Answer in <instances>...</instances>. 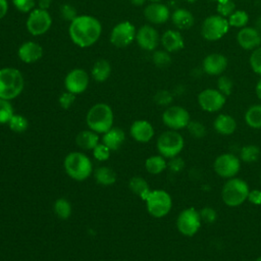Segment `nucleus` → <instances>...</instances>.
<instances>
[{"mask_svg":"<svg viewBox=\"0 0 261 261\" xmlns=\"http://www.w3.org/2000/svg\"><path fill=\"white\" fill-rule=\"evenodd\" d=\"M102 34V24L98 18L89 14L77 15L69 24L68 35L73 44L81 48L94 45Z\"/></svg>","mask_w":261,"mask_h":261,"instance_id":"f257e3e1","label":"nucleus"},{"mask_svg":"<svg viewBox=\"0 0 261 261\" xmlns=\"http://www.w3.org/2000/svg\"><path fill=\"white\" fill-rule=\"evenodd\" d=\"M24 87V79L20 70L13 67L0 68V98L13 100L18 97Z\"/></svg>","mask_w":261,"mask_h":261,"instance_id":"f03ea898","label":"nucleus"},{"mask_svg":"<svg viewBox=\"0 0 261 261\" xmlns=\"http://www.w3.org/2000/svg\"><path fill=\"white\" fill-rule=\"evenodd\" d=\"M113 111L106 103H97L93 105L86 116L87 125L91 130L97 134H105L113 125Z\"/></svg>","mask_w":261,"mask_h":261,"instance_id":"7ed1b4c3","label":"nucleus"},{"mask_svg":"<svg viewBox=\"0 0 261 261\" xmlns=\"http://www.w3.org/2000/svg\"><path fill=\"white\" fill-rule=\"evenodd\" d=\"M63 164L66 174L74 180H85L93 172L91 159L82 152H71L67 154Z\"/></svg>","mask_w":261,"mask_h":261,"instance_id":"20e7f679","label":"nucleus"},{"mask_svg":"<svg viewBox=\"0 0 261 261\" xmlns=\"http://www.w3.org/2000/svg\"><path fill=\"white\" fill-rule=\"evenodd\" d=\"M250 189L248 184L239 177L228 178L221 190V199L225 205L237 207L243 204L249 195Z\"/></svg>","mask_w":261,"mask_h":261,"instance_id":"39448f33","label":"nucleus"},{"mask_svg":"<svg viewBox=\"0 0 261 261\" xmlns=\"http://www.w3.org/2000/svg\"><path fill=\"white\" fill-rule=\"evenodd\" d=\"M145 202L147 211L155 218L166 216L172 207L171 197L164 190H151Z\"/></svg>","mask_w":261,"mask_h":261,"instance_id":"423d86ee","label":"nucleus"},{"mask_svg":"<svg viewBox=\"0 0 261 261\" xmlns=\"http://www.w3.org/2000/svg\"><path fill=\"white\" fill-rule=\"evenodd\" d=\"M185 141L176 130L163 132L157 139L156 147L161 156L164 158L176 157L184 149Z\"/></svg>","mask_w":261,"mask_h":261,"instance_id":"0eeeda50","label":"nucleus"},{"mask_svg":"<svg viewBox=\"0 0 261 261\" xmlns=\"http://www.w3.org/2000/svg\"><path fill=\"white\" fill-rule=\"evenodd\" d=\"M229 28L227 18L219 14H212L207 16L202 22L201 35L205 40L215 42L223 38L227 34Z\"/></svg>","mask_w":261,"mask_h":261,"instance_id":"6e6552de","label":"nucleus"},{"mask_svg":"<svg viewBox=\"0 0 261 261\" xmlns=\"http://www.w3.org/2000/svg\"><path fill=\"white\" fill-rule=\"evenodd\" d=\"M52 25V17L48 10L35 8L29 13L25 27L32 36L38 37L46 34Z\"/></svg>","mask_w":261,"mask_h":261,"instance_id":"1a4fd4ad","label":"nucleus"},{"mask_svg":"<svg viewBox=\"0 0 261 261\" xmlns=\"http://www.w3.org/2000/svg\"><path fill=\"white\" fill-rule=\"evenodd\" d=\"M201 223L202 219L200 216V212L194 207L184 209L178 214L176 219L177 230L186 237L195 236L200 229Z\"/></svg>","mask_w":261,"mask_h":261,"instance_id":"9d476101","label":"nucleus"},{"mask_svg":"<svg viewBox=\"0 0 261 261\" xmlns=\"http://www.w3.org/2000/svg\"><path fill=\"white\" fill-rule=\"evenodd\" d=\"M137 30L135 25L123 20L116 23L110 33V43L116 48H125L136 40Z\"/></svg>","mask_w":261,"mask_h":261,"instance_id":"9b49d317","label":"nucleus"},{"mask_svg":"<svg viewBox=\"0 0 261 261\" xmlns=\"http://www.w3.org/2000/svg\"><path fill=\"white\" fill-rule=\"evenodd\" d=\"M163 123L172 130L182 129L191 121L189 111L181 106H169L162 113Z\"/></svg>","mask_w":261,"mask_h":261,"instance_id":"f8f14e48","label":"nucleus"},{"mask_svg":"<svg viewBox=\"0 0 261 261\" xmlns=\"http://www.w3.org/2000/svg\"><path fill=\"white\" fill-rule=\"evenodd\" d=\"M214 171L223 178H231L234 177L241 168L240 159L231 154L224 153L216 157L213 163Z\"/></svg>","mask_w":261,"mask_h":261,"instance_id":"ddd939ff","label":"nucleus"},{"mask_svg":"<svg viewBox=\"0 0 261 261\" xmlns=\"http://www.w3.org/2000/svg\"><path fill=\"white\" fill-rule=\"evenodd\" d=\"M226 102V97L217 89L208 88L198 95L199 106L206 112H216L220 110Z\"/></svg>","mask_w":261,"mask_h":261,"instance_id":"4468645a","label":"nucleus"},{"mask_svg":"<svg viewBox=\"0 0 261 261\" xmlns=\"http://www.w3.org/2000/svg\"><path fill=\"white\" fill-rule=\"evenodd\" d=\"M90 77L88 72L83 68L71 69L64 79V87L67 92L74 95L84 93L89 86Z\"/></svg>","mask_w":261,"mask_h":261,"instance_id":"2eb2a0df","label":"nucleus"},{"mask_svg":"<svg viewBox=\"0 0 261 261\" xmlns=\"http://www.w3.org/2000/svg\"><path fill=\"white\" fill-rule=\"evenodd\" d=\"M136 41L141 49L154 51L160 42V37L155 28L150 24H144L137 31Z\"/></svg>","mask_w":261,"mask_h":261,"instance_id":"dca6fc26","label":"nucleus"},{"mask_svg":"<svg viewBox=\"0 0 261 261\" xmlns=\"http://www.w3.org/2000/svg\"><path fill=\"white\" fill-rule=\"evenodd\" d=\"M237 41L244 50L253 51L261 46V33L254 27H245L237 34Z\"/></svg>","mask_w":261,"mask_h":261,"instance_id":"f3484780","label":"nucleus"},{"mask_svg":"<svg viewBox=\"0 0 261 261\" xmlns=\"http://www.w3.org/2000/svg\"><path fill=\"white\" fill-rule=\"evenodd\" d=\"M169 8L161 2H151L144 9L145 18L153 24H162L170 18Z\"/></svg>","mask_w":261,"mask_h":261,"instance_id":"a211bd4d","label":"nucleus"},{"mask_svg":"<svg viewBox=\"0 0 261 261\" xmlns=\"http://www.w3.org/2000/svg\"><path fill=\"white\" fill-rule=\"evenodd\" d=\"M227 65L228 60L221 53H210L202 62L203 70L209 75H220L226 69Z\"/></svg>","mask_w":261,"mask_h":261,"instance_id":"6ab92c4d","label":"nucleus"},{"mask_svg":"<svg viewBox=\"0 0 261 261\" xmlns=\"http://www.w3.org/2000/svg\"><path fill=\"white\" fill-rule=\"evenodd\" d=\"M43 47L34 41L23 42L17 49L18 58L24 63H34L42 58Z\"/></svg>","mask_w":261,"mask_h":261,"instance_id":"aec40b11","label":"nucleus"},{"mask_svg":"<svg viewBox=\"0 0 261 261\" xmlns=\"http://www.w3.org/2000/svg\"><path fill=\"white\" fill-rule=\"evenodd\" d=\"M130 136L139 143H148L154 136L153 125L144 119H138L134 121L129 128Z\"/></svg>","mask_w":261,"mask_h":261,"instance_id":"412c9836","label":"nucleus"},{"mask_svg":"<svg viewBox=\"0 0 261 261\" xmlns=\"http://www.w3.org/2000/svg\"><path fill=\"white\" fill-rule=\"evenodd\" d=\"M160 43L164 50L169 53L177 52L185 47L182 35L176 30H167L160 37Z\"/></svg>","mask_w":261,"mask_h":261,"instance_id":"4be33fe9","label":"nucleus"},{"mask_svg":"<svg viewBox=\"0 0 261 261\" xmlns=\"http://www.w3.org/2000/svg\"><path fill=\"white\" fill-rule=\"evenodd\" d=\"M171 21L178 30L191 29L195 23V17L191 11L185 8L175 9L171 15Z\"/></svg>","mask_w":261,"mask_h":261,"instance_id":"5701e85b","label":"nucleus"},{"mask_svg":"<svg viewBox=\"0 0 261 261\" xmlns=\"http://www.w3.org/2000/svg\"><path fill=\"white\" fill-rule=\"evenodd\" d=\"M125 140L124 132L119 127H111L108 132L103 134L102 143L106 145L111 151L118 150Z\"/></svg>","mask_w":261,"mask_h":261,"instance_id":"b1692460","label":"nucleus"},{"mask_svg":"<svg viewBox=\"0 0 261 261\" xmlns=\"http://www.w3.org/2000/svg\"><path fill=\"white\" fill-rule=\"evenodd\" d=\"M214 129L223 136H229L237 129V121L229 114H219L213 122Z\"/></svg>","mask_w":261,"mask_h":261,"instance_id":"393cba45","label":"nucleus"},{"mask_svg":"<svg viewBox=\"0 0 261 261\" xmlns=\"http://www.w3.org/2000/svg\"><path fill=\"white\" fill-rule=\"evenodd\" d=\"M93 79L97 83H104L111 74V64L106 59L97 60L91 70Z\"/></svg>","mask_w":261,"mask_h":261,"instance_id":"a878e982","label":"nucleus"},{"mask_svg":"<svg viewBox=\"0 0 261 261\" xmlns=\"http://www.w3.org/2000/svg\"><path fill=\"white\" fill-rule=\"evenodd\" d=\"M76 145L84 150H93L99 144V136L94 130H82L75 138Z\"/></svg>","mask_w":261,"mask_h":261,"instance_id":"bb28decb","label":"nucleus"},{"mask_svg":"<svg viewBox=\"0 0 261 261\" xmlns=\"http://www.w3.org/2000/svg\"><path fill=\"white\" fill-rule=\"evenodd\" d=\"M129 190L137 196H139L142 200H146L151 189L147 182V180L141 176H134L129 179L128 182Z\"/></svg>","mask_w":261,"mask_h":261,"instance_id":"cd10ccee","label":"nucleus"},{"mask_svg":"<svg viewBox=\"0 0 261 261\" xmlns=\"http://www.w3.org/2000/svg\"><path fill=\"white\" fill-rule=\"evenodd\" d=\"M167 167L165 158L161 155H153L146 159L145 168L151 174H159Z\"/></svg>","mask_w":261,"mask_h":261,"instance_id":"c85d7f7f","label":"nucleus"},{"mask_svg":"<svg viewBox=\"0 0 261 261\" xmlns=\"http://www.w3.org/2000/svg\"><path fill=\"white\" fill-rule=\"evenodd\" d=\"M246 123L255 129L261 128V104L250 106L245 113Z\"/></svg>","mask_w":261,"mask_h":261,"instance_id":"c756f323","label":"nucleus"},{"mask_svg":"<svg viewBox=\"0 0 261 261\" xmlns=\"http://www.w3.org/2000/svg\"><path fill=\"white\" fill-rule=\"evenodd\" d=\"M95 178L102 186H111L116 181V173L107 166H101L96 169Z\"/></svg>","mask_w":261,"mask_h":261,"instance_id":"7c9ffc66","label":"nucleus"},{"mask_svg":"<svg viewBox=\"0 0 261 261\" xmlns=\"http://www.w3.org/2000/svg\"><path fill=\"white\" fill-rule=\"evenodd\" d=\"M228 24L232 28L242 29L247 27L249 22V14L245 10H234L228 17Z\"/></svg>","mask_w":261,"mask_h":261,"instance_id":"2f4dec72","label":"nucleus"},{"mask_svg":"<svg viewBox=\"0 0 261 261\" xmlns=\"http://www.w3.org/2000/svg\"><path fill=\"white\" fill-rule=\"evenodd\" d=\"M260 154H261V151H260L259 147H257V146H255V145H247V146H244V147L241 149V152H240L241 159H242L244 162H247V163L256 162V161L259 159Z\"/></svg>","mask_w":261,"mask_h":261,"instance_id":"473e14b6","label":"nucleus"},{"mask_svg":"<svg viewBox=\"0 0 261 261\" xmlns=\"http://www.w3.org/2000/svg\"><path fill=\"white\" fill-rule=\"evenodd\" d=\"M53 209L55 214L61 219H67L71 214V205L64 198L57 199L54 203Z\"/></svg>","mask_w":261,"mask_h":261,"instance_id":"72a5a7b5","label":"nucleus"},{"mask_svg":"<svg viewBox=\"0 0 261 261\" xmlns=\"http://www.w3.org/2000/svg\"><path fill=\"white\" fill-rule=\"evenodd\" d=\"M152 61L155 66L159 68L167 67L171 64V56L166 50H154L152 54Z\"/></svg>","mask_w":261,"mask_h":261,"instance_id":"f704fd0d","label":"nucleus"},{"mask_svg":"<svg viewBox=\"0 0 261 261\" xmlns=\"http://www.w3.org/2000/svg\"><path fill=\"white\" fill-rule=\"evenodd\" d=\"M9 128L15 133H23L29 127L28 119L20 114H13L8 122Z\"/></svg>","mask_w":261,"mask_h":261,"instance_id":"c9c22d12","label":"nucleus"},{"mask_svg":"<svg viewBox=\"0 0 261 261\" xmlns=\"http://www.w3.org/2000/svg\"><path fill=\"white\" fill-rule=\"evenodd\" d=\"M13 114V107L10 101L0 98V124L8 123Z\"/></svg>","mask_w":261,"mask_h":261,"instance_id":"e433bc0d","label":"nucleus"},{"mask_svg":"<svg viewBox=\"0 0 261 261\" xmlns=\"http://www.w3.org/2000/svg\"><path fill=\"white\" fill-rule=\"evenodd\" d=\"M217 14L227 18L234 10H236V3L233 0H219L216 6Z\"/></svg>","mask_w":261,"mask_h":261,"instance_id":"4c0bfd02","label":"nucleus"},{"mask_svg":"<svg viewBox=\"0 0 261 261\" xmlns=\"http://www.w3.org/2000/svg\"><path fill=\"white\" fill-rule=\"evenodd\" d=\"M233 83L230 77L226 75H220L217 80V90L221 92L225 97L229 96L232 92Z\"/></svg>","mask_w":261,"mask_h":261,"instance_id":"58836bf2","label":"nucleus"},{"mask_svg":"<svg viewBox=\"0 0 261 261\" xmlns=\"http://www.w3.org/2000/svg\"><path fill=\"white\" fill-rule=\"evenodd\" d=\"M249 63L253 71L261 75V46L252 51L249 58Z\"/></svg>","mask_w":261,"mask_h":261,"instance_id":"ea45409f","label":"nucleus"},{"mask_svg":"<svg viewBox=\"0 0 261 261\" xmlns=\"http://www.w3.org/2000/svg\"><path fill=\"white\" fill-rule=\"evenodd\" d=\"M189 133L191 134L192 137L194 138H203L206 135V127L205 125L197 120H191L187 126Z\"/></svg>","mask_w":261,"mask_h":261,"instance_id":"a19ab883","label":"nucleus"},{"mask_svg":"<svg viewBox=\"0 0 261 261\" xmlns=\"http://www.w3.org/2000/svg\"><path fill=\"white\" fill-rule=\"evenodd\" d=\"M111 150L104 145L103 143H99L94 149H93V156L98 161H106L110 157Z\"/></svg>","mask_w":261,"mask_h":261,"instance_id":"79ce46f5","label":"nucleus"},{"mask_svg":"<svg viewBox=\"0 0 261 261\" xmlns=\"http://www.w3.org/2000/svg\"><path fill=\"white\" fill-rule=\"evenodd\" d=\"M16 10L22 13H30L36 7V0H12Z\"/></svg>","mask_w":261,"mask_h":261,"instance_id":"37998d69","label":"nucleus"},{"mask_svg":"<svg viewBox=\"0 0 261 261\" xmlns=\"http://www.w3.org/2000/svg\"><path fill=\"white\" fill-rule=\"evenodd\" d=\"M60 15L63 19L71 22L79 14L73 5L66 3V4H63L60 6Z\"/></svg>","mask_w":261,"mask_h":261,"instance_id":"c03bdc74","label":"nucleus"},{"mask_svg":"<svg viewBox=\"0 0 261 261\" xmlns=\"http://www.w3.org/2000/svg\"><path fill=\"white\" fill-rule=\"evenodd\" d=\"M199 212H200V216H201L202 221H204L207 224L213 223L217 218L216 211L211 207H204Z\"/></svg>","mask_w":261,"mask_h":261,"instance_id":"a18cd8bd","label":"nucleus"},{"mask_svg":"<svg viewBox=\"0 0 261 261\" xmlns=\"http://www.w3.org/2000/svg\"><path fill=\"white\" fill-rule=\"evenodd\" d=\"M154 101L158 104V105H162V106H166L168 104L171 103L172 101V95L170 92L166 91V90H160L158 91L155 96H154Z\"/></svg>","mask_w":261,"mask_h":261,"instance_id":"49530a36","label":"nucleus"},{"mask_svg":"<svg viewBox=\"0 0 261 261\" xmlns=\"http://www.w3.org/2000/svg\"><path fill=\"white\" fill-rule=\"evenodd\" d=\"M74 100H75V95L66 91L59 96L58 102H59V105L61 106V108L69 109L72 106V104L74 103Z\"/></svg>","mask_w":261,"mask_h":261,"instance_id":"de8ad7c7","label":"nucleus"},{"mask_svg":"<svg viewBox=\"0 0 261 261\" xmlns=\"http://www.w3.org/2000/svg\"><path fill=\"white\" fill-rule=\"evenodd\" d=\"M247 200L254 205H261V190L255 189L250 191Z\"/></svg>","mask_w":261,"mask_h":261,"instance_id":"09e8293b","label":"nucleus"},{"mask_svg":"<svg viewBox=\"0 0 261 261\" xmlns=\"http://www.w3.org/2000/svg\"><path fill=\"white\" fill-rule=\"evenodd\" d=\"M170 162L168 163V166L171 170L173 171H179L182 169L184 167V161L181 160V158H177V157H173V158H170Z\"/></svg>","mask_w":261,"mask_h":261,"instance_id":"8fccbe9b","label":"nucleus"},{"mask_svg":"<svg viewBox=\"0 0 261 261\" xmlns=\"http://www.w3.org/2000/svg\"><path fill=\"white\" fill-rule=\"evenodd\" d=\"M8 11V1L0 0V19H2Z\"/></svg>","mask_w":261,"mask_h":261,"instance_id":"3c124183","label":"nucleus"},{"mask_svg":"<svg viewBox=\"0 0 261 261\" xmlns=\"http://www.w3.org/2000/svg\"><path fill=\"white\" fill-rule=\"evenodd\" d=\"M52 4V0H38V7L47 10Z\"/></svg>","mask_w":261,"mask_h":261,"instance_id":"603ef678","label":"nucleus"},{"mask_svg":"<svg viewBox=\"0 0 261 261\" xmlns=\"http://www.w3.org/2000/svg\"><path fill=\"white\" fill-rule=\"evenodd\" d=\"M255 92H256V96L258 97V99L261 101V79L258 81L256 88H255Z\"/></svg>","mask_w":261,"mask_h":261,"instance_id":"864d4df0","label":"nucleus"},{"mask_svg":"<svg viewBox=\"0 0 261 261\" xmlns=\"http://www.w3.org/2000/svg\"><path fill=\"white\" fill-rule=\"evenodd\" d=\"M147 0H130V3L135 6H142Z\"/></svg>","mask_w":261,"mask_h":261,"instance_id":"5fc2aeb1","label":"nucleus"},{"mask_svg":"<svg viewBox=\"0 0 261 261\" xmlns=\"http://www.w3.org/2000/svg\"><path fill=\"white\" fill-rule=\"evenodd\" d=\"M260 33H261V16H259L257 19H256V22H255V27Z\"/></svg>","mask_w":261,"mask_h":261,"instance_id":"6e6d98bb","label":"nucleus"},{"mask_svg":"<svg viewBox=\"0 0 261 261\" xmlns=\"http://www.w3.org/2000/svg\"><path fill=\"white\" fill-rule=\"evenodd\" d=\"M187 2H189V3H194V2H196L197 0H186Z\"/></svg>","mask_w":261,"mask_h":261,"instance_id":"4d7b16f0","label":"nucleus"},{"mask_svg":"<svg viewBox=\"0 0 261 261\" xmlns=\"http://www.w3.org/2000/svg\"><path fill=\"white\" fill-rule=\"evenodd\" d=\"M149 1H151V2H160L161 0H149Z\"/></svg>","mask_w":261,"mask_h":261,"instance_id":"13d9d810","label":"nucleus"},{"mask_svg":"<svg viewBox=\"0 0 261 261\" xmlns=\"http://www.w3.org/2000/svg\"><path fill=\"white\" fill-rule=\"evenodd\" d=\"M255 261H261V256H260V257H258V258H257Z\"/></svg>","mask_w":261,"mask_h":261,"instance_id":"bf43d9fd","label":"nucleus"},{"mask_svg":"<svg viewBox=\"0 0 261 261\" xmlns=\"http://www.w3.org/2000/svg\"><path fill=\"white\" fill-rule=\"evenodd\" d=\"M210 1H214V2H216V3H217L219 0H210Z\"/></svg>","mask_w":261,"mask_h":261,"instance_id":"052dcab7","label":"nucleus"},{"mask_svg":"<svg viewBox=\"0 0 261 261\" xmlns=\"http://www.w3.org/2000/svg\"><path fill=\"white\" fill-rule=\"evenodd\" d=\"M260 178H261V172H260Z\"/></svg>","mask_w":261,"mask_h":261,"instance_id":"680f3d73","label":"nucleus"}]
</instances>
